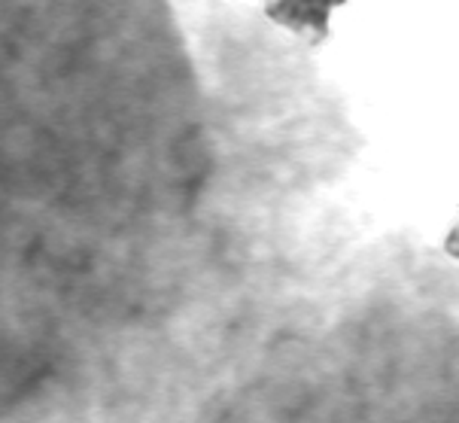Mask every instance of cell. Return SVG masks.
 Wrapping results in <instances>:
<instances>
[{
	"label": "cell",
	"mask_w": 459,
	"mask_h": 423,
	"mask_svg": "<svg viewBox=\"0 0 459 423\" xmlns=\"http://www.w3.org/2000/svg\"><path fill=\"white\" fill-rule=\"evenodd\" d=\"M344 4L347 0H264V15L310 46H320L329 37L332 10Z\"/></svg>",
	"instance_id": "cell-2"
},
{
	"label": "cell",
	"mask_w": 459,
	"mask_h": 423,
	"mask_svg": "<svg viewBox=\"0 0 459 423\" xmlns=\"http://www.w3.org/2000/svg\"><path fill=\"white\" fill-rule=\"evenodd\" d=\"M207 177L170 0H0V423H98Z\"/></svg>",
	"instance_id": "cell-1"
},
{
	"label": "cell",
	"mask_w": 459,
	"mask_h": 423,
	"mask_svg": "<svg viewBox=\"0 0 459 423\" xmlns=\"http://www.w3.org/2000/svg\"><path fill=\"white\" fill-rule=\"evenodd\" d=\"M445 250H447V256H454V260L459 262V223L454 225V229L447 232V238H445Z\"/></svg>",
	"instance_id": "cell-3"
}]
</instances>
